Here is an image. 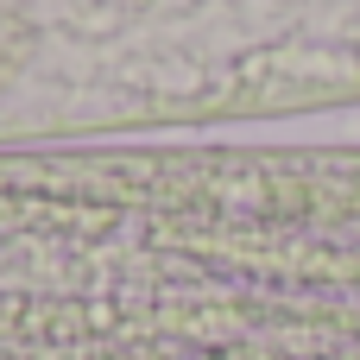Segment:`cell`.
I'll return each mask as SVG.
<instances>
[{
	"label": "cell",
	"instance_id": "obj_1",
	"mask_svg": "<svg viewBox=\"0 0 360 360\" xmlns=\"http://www.w3.org/2000/svg\"><path fill=\"white\" fill-rule=\"evenodd\" d=\"M360 360V158L0 171V335Z\"/></svg>",
	"mask_w": 360,
	"mask_h": 360
}]
</instances>
